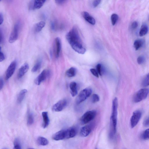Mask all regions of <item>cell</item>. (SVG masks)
<instances>
[{
    "instance_id": "18",
    "label": "cell",
    "mask_w": 149,
    "mask_h": 149,
    "mask_svg": "<svg viewBox=\"0 0 149 149\" xmlns=\"http://www.w3.org/2000/svg\"><path fill=\"white\" fill-rule=\"evenodd\" d=\"M42 115L43 120L42 126L43 128H45L48 126L49 123L48 112L46 111L43 112Z\"/></svg>"
},
{
    "instance_id": "41",
    "label": "cell",
    "mask_w": 149,
    "mask_h": 149,
    "mask_svg": "<svg viewBox=\"0 0 149 149\" xmlns=\"http://www.w3.org/2000/svg\"><path fill=\"white\" fill-rule=\"evenodd\" d=\"M3 17L2 14L0 13V24L1 25L3 23Z\"/></svg>"
},
{
    "instance_id": "31",
    "label": "cell",
    "mask_w": 149,
    "mask_h": 149,
    "mask_svg": "<svg viewBox=\"0 0 149 149\" xmlns=\"http://www.w3.org/2000/svg\"><path fill=\"white\" fill-rule=\"evenodd\" d=\"M100 100L99 95L96 94H93L91 97V101L93 103H95L98 102Z\"/></svg>"
},
{
    "instance_id": "9",
    "label": "cell",
    "mask_w": 149,
    "mask_h": 149,
    "mask_svg": "<svg viewBox=\"0 0 149 149\" xmlns=\"http://www.w3.org/2000/svg\"><path fill=\"white\" fill-rule=\"evenodd\" d=\"M50 74V71L47 69L43 70L38 75L35 80V83L39 85L42 82L49 77Z\"/></svg>"
},
{
    "instance_id": "27",
    "label": "cell",
    "mask_w": 149,
    "mask_h": 149,
    "mask_svg": "<svg viewBox=\"0 0 149 149\" xmlns=\"http://www.w3.org/2000/svg\"><path fill=\"white\" fill-rule=\"evenodd\" d=\"M142 86L146 87L149 86V73L145 77L142 83Z\"/></svg>"
},
{
    "instance_id": "40",
    "label": "cell",
    "mask_w": 149,
    "mask_h": 149,
    "mask_svg": "<svg viewBox=\"0 0 149 149\" xmlns=\"http://www.w3.org/2000/svg\"><path fill=\"white\" fill-rule=\"evenodd\" d=\"M4 85V82L3 79L0 78V89L1 90L3 88Z\"/></svg>"
},
{
    "instance_id": "15",
    "label": "cell",
    "mask_w": 149,
    "mask_h": 149,
    "mask_svg": "<svg viewBox=\"0 0 149 149\" xmlns=\"http://www.w3.org/2000/svg\"><path fill=\"white\" fill-rule=\"evenodd\" d=\"M29 68L28 64L27 63L24 64L19 68L17 74L18 78H21L27 72Z\"/></svg>"
},
{
    "instance_id": "17",
    "label": "cell",
    "mask_w": 149,
    "mask_h": 149,
    "mask_svg": "<svg viewBox=\"0 0 149 149\" xmlns=\"http://www.w3.org/2000/svg\"><path fill=\"white\" fill-rule=\"evenodd\" d=\"M70 93L72 97H74L77 94V84L74 81L71 82L69 85Z\"/></svg>"
},
{
    "instance_id": "43",
    "label": "cell",
    "mask_w": 149,
    "mask_h": 149,
    "mask_svg": "<svg viewBox=\"0 0 149 149\" xmlns=\"http://www.w3.org/2000/svg\"><path fill=\"white\" fill-rule=\"evenodd\" d=\"M2 149H7L6 148H2Z\"/></svg>"
},
{
    "instance_id": "21",
    "label": "cell",
    "mask_w": 149,
    "mask_h": 149,
    "mask_svg": "<svg viewBox=\"0 0 149 149\" xmlns=\"http://www.w3.org/2000/svg\"><path fill=\"white\" fill-rule=\"evenodd\" d=\"M148 31V26L146 24H143L141 27L139 32V35L140 36H144L147 33Z\"/></svg>"
},
{
    "instance_id": "2",
    "label": "cell",
    "mask_w": 149,
    "mask_h": 149,
    "mask_svg": "<svg viewBox=\"0 0 149 149\" xmlns=\"http://www.w3.org/2000/svg\"><path fill=\"white\" fill-rule=\"evenodd\" d=\"M118 100L115 97L112 101V112L110 117V137H112L115 134L116 130L117 120Z\"/></svg>"
},
{
    "instance_id": "6",
    "label": "cell",
    "mask_w": 149,
    "mask_h": 149,
    "mask_svg": "<svg viewBox=\"0 0 149 149\" xmlns=\"http://www.w3.org/2000/svg\"><path fill=\"white\" fill-rule=\"evenodd\" d=\"M96 114V111L95 110L89 111L86 112L80 118L81 123L83 124L88 123L94 119Z\"/></svg>"
},
{
    "instance_id": "13",
    "label": "cell",
    "mask_w": 149,
    "mask_h": 149,
    "mask_svg": "<svg viewBox=\"0 0 149 149\" xmlns=\"http://www.w3.org/2000/svg\"><path fill=\"white\" fill-rule=\"evenodd\" d=\"M54 44L55 56L56 58H58L59 56L61 47V40L59 37L55 39Z\"/></svg>"
},
{
    "instance_id": "8",
    "label": "cell",
    "mask_w": 149,
    "mask_h": 149,
    "mask_svg": "<svg viewBox=\"0 0 149 149\" xmlns=\"http://www.w3.org/2000/svg\"><path fill=\"white\" fill-rule=\"evenodd\" d=\"M19 27V24L18 23H17L14 25L9 37L8 41L9 43H13L17 39Z\"/></svg>"
},
{
    "instance_id": "7",
    "label": "cell",
    "mask_w": 149,
    "mask_h": 149,
    "mask_svg": "<svg viewBox=\"0 0 149 149\" xmlns=\"http://www.w3.org/2000/svg\"><path fill=\"white\" fill-rule=\"evenodd\" d=\"M142 116V112L140 110H136L133 113L130 120L131 128H133L138 124Z\"/></svg>"
},
{
    "instance_id": "24",
    "label": "cell",
    "mask_w": 149,
    "mask_h": 149,
    "mask_svg": "<svg viewBox=\"0 0 149 149\" xmlns=\"http://www.w3.org/2000/svg\"><path fill=\"white\" fill-rule=\"evenodd\" d=\"M37 141L38 144L42 146H46L49 143L48 140L46 138L42 136L38 137Z\"/></svg>"
},
{
    "instance_id": "38",
    "label": "cell",
    "mask_w": 149,
    "mask_h": 149,
    "mask_svg": "<svg viewBox=\"0 0 149 149\" xmlns=\"http://www.w3.org/2000/svg\"><path fill=\"white\" fill-rule=\"evenodd\" d=\"M5 58V56L4 54L1 51V47H0V61L1 62L3 61Z\"/></svg>"
},
{
    "instance_id": "16",
    "label": "cell",
    "mask_w": 149,
    "mask_h": 149,
    "mask_svg": "<svg viewBox=\"0 0 149 149\" xmlns=\"http://www.w3.org/2000/svg\"><path fill=\"white\" fill-rule=\"evenodd\" d=\"M82 15L85 19L90 24L94 25L95 23V19L88 12L84 11L82 13Z\"/></svg>"
},
{
    "instance_id": "36",
    "label": "cell",
    "mask_w": 149,
    "mask_h": 149,
    "mask_svg": "<svg viewBox=\"0 0 149 149\" xmlns=\"http://www.w3.org/2000/svg\"><path fill=\"white\" fill-rule=\"evenodd\" d=\"M143 125L145 127H149V116L144 120L143 122Z\"/></svg>"
},
{
    "instance_id": "42",
    "label": "cell",
    "mask_w": 149,
    "mask_h": 149,
    "mask_svg": "<svg viewBox=\"0 0 149 149\" xmlns=\"http://www.w3.org/2000/svg\"><path fill=\"white\" fill-rule=\"evenodd\" d=\"M28 149H35L34 148H28Z\"/></svg>"
},
{
    "instance_id": "26",
    "label": "cell",
    "mask_w": 149,
    "mask_h": 149,
    "mask_svg": "<svg viewBox=\"0 0 149 149\" xmlns=\"http://www.w3.org/2000/svg\"><path fill=\"white\" fill-rule=\"evenodd\" d=\"M42 62L41 60H39L37 61L31 69L32 72H34L38 71L40 68L41 66Z\"/></svg>"
},
{
    "instance_id": "20",
    "label": "cell",
    "mask_w": 149,
    "mask_h": 149,
    "mask_svg": "<svg viewBox=\"0 0 149 149\" xmlns=\"http://www.w3.org/2000/svg\"><path fill=\"white\" fill-rule=\"evenodd\" d=\"M27 91L26 89H23L19 92L17 98V102L18 103H20L23 100Z\"/></svg>"
},
{
    "instance_id": "34",
    "label": "cell",
    "mask_w": 149,
    "mask_h": 149,
    "mask_svg": "<svg viewBox=\"0 0 149 149\" xmlns=\"http://www.w3.org/2000/svg\"><path fill=\"white\" fill-rule=\"evenodd\" d=\"M91 73L96 77H99V74L96 69L94 68H91L90 69Z\"/></svg>"
},
{
    "instance_id": "19",
    "label": "cell",
    "mask_w": 149,
    "mask_h": 149,
    "mask_svg": "<svg viewBox=\"0 0 149 149\" xmlns=\"http://www.w3.org/2000/svg\"><path fill=\"white\" fill-rule=\"evenodd\" d=\"M44 21H41L35 24L34 26V31L36 33H38L41 31L45 25Z\"/></svg>"
},
{
    "instance_id": "10",
    "label": "cell",
    "mask_w": 149,
    "mask_h": 149,
    "mask_svg": "<svg viewBox=\"0 0 149 149\" xmlns=\"http://www.w3.org/2000/svg\"><path fill=\"white\" fill-rule=\"evenodd\" d=\"M67 103V101L66 99L60 100L53 106L52 110L55 112L61 111L66 107Z\"/></svg>"
},
{
    "instance_id": "28",
    "label": "cell",
    "mask_w": 149,
    "mask_h": 149,
    "mask_svg": "<svg viewBox=\"0 0 149 149\" xmlns=\"http://www.w3.org/2000/svg\"><path fill=\"white\" fill-rule=\"evenodd\" d=\"M141 138L144 140L149 139V129L144 131L141 135Z\"/></svg>"
},
{
    "instance_id": "4",
    "label": "cell",
    "mask_w": 149,
    "mask_h": 149,
    "mask_svg": "<svg viewBox=\"0 0 149 149\" xmlns=\"http://www.w3.org/2000/svg\"><path fill=\"white\" fill-rule=\"evenodd\" d=\"M92 89L90 88L84 89L80 92L76 100L77 104H79L85 101L91 95Z\"/></svg>"
},
{
    "instance_id": "5",
    "label": "cell",
    "mask_w": 149,
    "mask_h": 149,
    "mask_svg": "<svg viewBox=\"0 0 149 149\" xmlns=\"http://www.w3.org/2000/svg\"><path fill=\"white\" fill-rule=\"evenodd\" d=\"M149 93V89L147 88H143L139 90L134 95L133 101L135 103H138L146 99Z\"/></svg>"
},
{
    "instance_id": "35",
    "label": "cell",
    "mask_w": 149,
    "mask_h": 149,
    "mask_svg": "<svg viewBox=\"0 0 149 149\" xmlns=\"http://www.w3.org/2000/svg\"><path fill=\"white\" fill-rule=\"evenodd\" d=\"M138 24L137 21L133 22L131 25V28L133 30H134L138 26Z\"/></svg>"
},
{
    "instance_id": "3",
    "label": "cell",
    "mask_w": 149,
    "mask_h": 149,
    "mask_svg": "<svg viewBox=\"0 0 149 149\" xmlns=\"http://www.w3.org/2000/svg\"><path fill=\"white\" fill-rule=\"evenodd\" d=\"M76 130L73 127L63 129L56 132L52 136V139L59 141L74 137L76 135Z\"/></svg>"
},
{
    "instance_id": "32",
    "label": "cell",
    "mask_w": 149,
    "mask_h": 149,
    "mask_svg": "<svg viewBox=\"0 0 149 149\" xmlns=\"http://www.w3.org/2000/svg\"><path fill=\"white\" fill-rule=\"evenodd\" d=\"M96 70L97 72L101 76L103 74V70L102 65L100 63L98 64L96 66Z\"/></svg>"
},
{
    "instance_id": "14",
    "label": "cell",
    "mask_w": 149,
    "mask_h": 149,
    "mask_svg": "<svg viewBox=\"0 0 149 149\" xmlns=\"http://www.w3.org/2000/svg\"><path fill=\"white\" fill-rule=\"evenodd\" d=\"M92 130V126L88 125L82 127L80 132V135L83 137H86L91 133Z\"/></svg>"
},
{
    "instance_id": "29",
    "label": "cell",
    "mask_w": 149,
    "mask_h": 149,
    "mask_svg": "<svg viewBox=\"0 0 149 149\" xmlns=\"http://www.w3.org/2000/svg\"><path fill=\"white\" fill-rule=\"evenodd\" d=\"M118 18V15L116 14H113L111 16V20L113 25H115L116 23Z\"/></svg>"
},
{
    "instance_id": "12",
    "label": "cell",
    "mask_w": 149,
    "mask_h": 149,
    "mask_svg": "<svg viewBox=\"0 0 149 149\" xmlns=\"http://www.w3.org/2000/svg\"><path fill=\"white\" fill-rule=\"evenodd\" d=\"M46 0H34L30 2L29 8L30 10L38 9L40 8L44 5Z\"/></svg>"
},
{
    "instance_id": "1",
    "label": "cell",
    "mask_w": 149,
    "mask_h": 149,
    "mask_svg": "<svg viewBox=\"0 0 149 149\" xmlns=\"http://www.w3.org/2000/svg\"><path fill=\"white\" fill-rule=\"evenodd\" d=\"M66 38L71 47L75 52L81 54H84L86 49L84 46L77 28L74 26L68 33Z\"/></svg>"
},
{
    "instance_id": "37",
    "label": "cell",
    "mask_w": 149,
    "mask_h": 149,
    "mask_svg": "<svg viewBox=\"0 0 149 149\" xmlns=\"http://www.w3.org/2000/svg\"><path fill=\"white\" fill-rule=\"evenodd\" d=\"M101 0H97L94 1L93 2V5L94 7H97L100 3Z\"/></svg>"
},
{
    "instance_id": "11",
    "label": "cell",
    "mask_w": 149,
    "mask_h": 149,
    "mask_svg": "<svg viewBox=\"0 0 149 149\" xmlns=\"http://www.w3.org/2000/svg\"><path fill=\"white\" fill-rule=\"evenodd\" d=\"M16 65V62L14 61L9 65L6 72L5 77L6 80L8 79L12 76L15 70Z\"/></svg>"
},
{
    "instance_id": "39",
    "label": "cell",
    "mask_w": 149,
    "mask_h": 149,
    "mask_svg": "<svg viewBox=\"0 0 149 149\" xmlns=\"http://www.w3.org/2000/svg\"><path fill=\"white\" fill-rule=\"evenodd\" d=\"M55 2L57 4L61 5L64 3L66 1L64 0H55Z\"/></svg>"
},
{
    "instance_id": "25",
    "label": "cell",
    "mask_w": 149,
    "mask_h": 149,
    "mask_svg": "<svg viewBox=\"0 0 149 149\" xmlns=\"http://www.w3.org/2000/svg\"><path fill=\"white\" fill-rule=\"evenodd\" d=\"M34 118L33 114L29 112L27 116V124L28 125H31L34 122Z\"/></svg>"
},
{
    "instance_id": "33",
    "label": "cell",
    "mask_w": 149,
    "mask_h": 149,
    "mask_svg": "<svg viewBox=\"0 0 149 149\" xmlns=\"http://www.w3.org/2000/svg\"><path fill=\"white\" fill-rule=\"evenodd\" d=\"M145 60V58L143 56H140L137 58V62L139 64H142L144 62Z\"/></svg>"
},
{
    "instance_id": "23",
    "label": "cell",
    "mask_w": 149,
    "mask_h": 149,
    "mask_svg": "<svg viewBox=\"0 0 149 149\" xmlns=\"http://www.w3.org/2000/svg\"><path fill=\"white\" fill-rule=\"evenodd\" d=\"M77 73V70L74 67H72L68 70L66 72V74L69 77H72L74 76Z\"/></svg>"
},
{
    "instance_id": "22",
    "label": "cell",
    "mask_w": 149,
    "mask_h": 149,
    "mask_svg": "<svg viewBox=\"0 0 149 149\" xmlns=\"http://www.w3.org/2000/svg\"><path fill=\"white\" fill-rule=\"evenodd\" d=\"M143 40L141 39H137L135 40L134 43V46L136 50L140 49L143 45Z\"/></svg>"
},
{
    "instance_id": "30",
    "label": "cell",
    "mask_w": 149,
    "mask_h": 149,
    "mask_svg": "<svg viewBox=\"0 0 149 149\" xmlns=\"http://www.w3.org/2000/svg\"><path fill=\"white\" fill-rule=\"evenodd\" d=\"M13 149H22L20 141L17 138H16L14 141Z\"/></svg>"
}]
</instances>
